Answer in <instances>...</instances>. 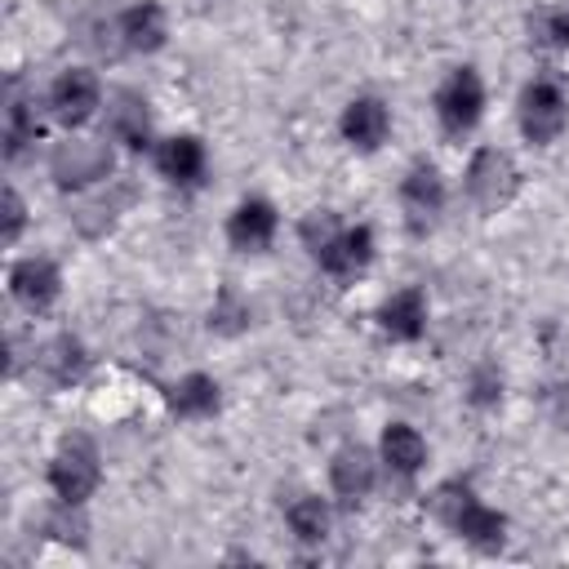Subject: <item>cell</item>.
Listing matches in <instances>:
<instances>
[{
  "label": "cell",
  "instance_id": "7402d4cb",
  "mask_svg": "<svg viewBox=\"0 0 569 569\" xmlns=\"http://www.w3.org/2000/svg\"><path fill=\"white\" fill-rule=\"evenodd\" d=\"M40 102H31V98H13L9 102V129H4V151L9 156H18L27 142H36L40 138V111H36Z\"/></svg>",
  "mask_w": 569,
  "mask_h": 569
},
{
  "label": "cell",
  "instance_id": "4fadbf2b",
  "mask_svg": "<svg viewBox=\"0 0 569 569\" xmlns=\"http://www.w3.org/2000/svg\"><path fill=\"white\" fill-rule=\"evenodd\" d=\"M329 485H333V493L347 498V502H360L365 493H373V485H378V462H373V453H369L365 445H342V449L333 453V462H329Z\"/></svg>",
  "mask_w": 569,
  "mask_h": 569
},
{
  "label": "cell",
  "instance_id": "7c38bea8",
  "mask_svg": "<svg viewBox=\"0 0 569 569\" xmlns=\"http://www.w3.org/2000/svg\"><path fill=\"white\" fill-rule=\"evenodd\" d=\"M316 262H320V271H329V276H338V280H351V276H360L369 262H373V231L360 222V227H342L320 253H316Z\"/></svg>",
  "mask_w": 569,
  "mask_h": 569
},
{
  "label": "cell",
  "instance_id": "2e32d148",
  "mask_svg": "<svg viewBox=\"0 0 569 569\" xmlns=\"http://www.w3.org/2000/svg\"><path fill=\"white\" fill-rule=\"evenodd\" d=\"M84 365H89V356H84L80 338H71V333H58V338H49V342L36 351V373H40L49 387H71V382L84 373Z\"/></svg>",
  "mask_w": 569,
  "mask_h": 569
},
{
  "label": "cell",
  "instance_id": "ac0fdd59",
  "mask_svg": "<svg viewBox=\"0 0 569 569\" xmlns=\"http://www.w3.org/2000/svg\"><path fill=\"white\" fill-rule=\"evenodd\" d=\"M120 36H124V49H133V53H156V49L164 44V36H169L160 0H138L133 9H124V13H120Z\"/></svg>",
  "mask_w": 569,
  "mask_h": 569
},
{
  "label": "cell",
  "instance_id": "9c48e42d",
  "mask_svg": "<svg viewBox=\"0 0 569 569\" xmlns=\"http://www.w3.org/2000/svg\"><path fill=\"white\" fill-rule=\"evenodd\" d=\"M400 204H405L413 231L431 227V218L445 209V178H440V169L427 164V160H418V164L405 173V182H400Z\"/></svg>",
  "mask_w": 569,
  "mask_h": 569
},
{
  "label": "cell",
  "instance_id": "d4e9b609",
  "mask_svg": "<svg viewBox=\"0 0 569 569\" xmlns=\"http://www.w3.org/2000/svg\"><path fill=\"white\" fill-rule=\"evenodd\" d=\"M22 218H27V209H22V196L13 191V187H4V244H13L18 240V231H22Z\"/></svg>",
  "mask_w": 569,
  "mask_h": 569
},
{
  "label": "cell",
  "instance_id": "5b68a950",
  "mask_svg": "<svg viewBox=\"0 0 569 569\" xmlns=\"http://www.w3.org/2000/svg\"><path fill=\"white\" fill-rule=\"evenodd\" d=\"M436 116H440V129L462 138L480 124L485 116V84L476 76V67H453L449 80L436 89Z\"/></svg>",
  "mask_w": 569,
  "mask_h": 569
},
{
  "label": "cell",
  "instance_id": "8992f818",
  "mask_svg": "<svg viewBox=\"0 0 569 569\" xmlns=\"http://www.w3.org/2000/svg\"><path fill=\"white\" fill-rule=\"evenodd\" d=\"M49 173L62 191L71 187H93L111 173V147L102 138H67L53 147V160H49Z\"/></svg>",
  "mask_w": 569,
  "mask_h": 569
},
{
  "label": "cell",
  "instance_id": "5bb4252c",
  "mask_svg": "<svg viewBox=\"0 0 569 569\" xmlns=\"http://www.w3.org/2000/svg\"><path fill=\"white\" fill-rule=\"evenodd\" d=\"M378 329L396 342H418L422 329H427V298L422 289H396L382 307H378Z\"/></svg>",
  "mask_w": 569,
  "mask_h": 569
},
{
  "label": "cell",
  "instance_id": "3957f363",
  "mask_svg": "<svg viewBox=\"0 0 569 569\" xmlns=\"http://www.w3.org/2000/svg\"><path fill=\"white\" fill-rule=\"evenodd\" d=\"M520 191V169L507 151L498 147H480L467 164V196L476 200L480 213H498L511 204V196Z\"/></svg>",
  "mask_w": 569,
  "mask_h": 569
},
{
  "label": "cell",
  "instance_id": "cb8c5ba5",
  "mask_svg": "<svg viewBox=\"0 0 569 569\" xmlns=\"http://www.w3.org/2000/svg\"><path fill=\"white\" fill-rule=\"evenodd\" d=\"M338 231H342V222H338V213H333V209H311V213L298 222V236H302V244L311 249V258H316V253H320Z\"/></svg>",
  "mask_w": 569,
  "mask_h": 569
},
{
  "label": "cell",
  "instance_id": "52a82bcc",
  "mask_svg": "<svg viewBox=\"0 0 569 569\" xmlns=\"http://www.w3.org/2000/svg\"><path fill=\"white\" fill-rule=\"evenodd\" d=\"M58 289H62V276H58V267L49 258H18L9 267V293L31 316L49 311L58 302Z\"/></svg>",
  "mask_w": 569,
  "mask_h": 569
},
{
  "label": "cell",
  "instance_id": "e0dca14e",
  "mask_svg": "<svg viewBox=\"0 0 569 569\" xmlns=\"http://www.w3.org/2000/svg\"><path fill=\"white\" fill-rule=\"evenodd\" d=\"M378 458L396 471V476H418L427 462V440L409 427V422H387L382 440H378Z\"/></svg>",
  "mask_w": 569,
  "mask_h": 569
},
{
  "label": "cell",
  "instance_id": "6da1fadb",
  "mask_svg": "<svg viewBox=\"0 0 569 569\" xmlns=\"http://www.w3.org/2000/svg\"><path fill=\"white\" fill-rule=\"evenodd\" d=\"M431 511L462 538L471 542L476 551H498L507 542V516L485 507L467 480H445L436 493H431Z\"/></svg>",
  "mask_w": 569,
  "mask_h": 569
},
{
  "label": "cell",
  "instance_id": "9a60e30c",
  "mask_svg": "<svg viewBox=\"0 0 569 569\" xmlns=\"http://www.w3.org/2000/svg\"><path fill=\"white\" fill-rule=\"evenodd\" d=\"M156 169L178 182V187H196L204 178V142L196 133H173L156 147Z\"/></svg>",
  "mask_w": 569,
  "mask_h": 569
},
{
  "label": "cell",
  "instance_id": "8fae6325",
  "mask_svg": "<svg viewBox=\"0 0 569 569\" xmlns=\"http://www.w3.org/2000/svg\"><path fill=\"white\" fill-rule=\"evenodd\" d=\"M342 138L356 147V151H378L391 133V111L382 98H351L342 107V120H338Z\"/></svg>",
  "mask_w": 569,
  "mask_h": 569
},
{
  "label": "cell",
  "instance_id": "ba28073f",
  "mask_svg": "<svg viewBox=\"0 0 569 569\" xmlns=\"http://www.w3.org/2000/svg\"><path fill=\"white\" fill-rule=\"evenodd\" d=\"M49 111H53L58 124L80 129L98 111V80H93V71H84V67L62 71L53 80V89H49Z\"/></svg>",
  "mask_w": 569,
  "mask_h": 569
},
{
  "label": "cell",
  "instance_id": "ffe728a7",
  "mask_svg": "<svg viewBox=\"0 0 569 569\" xmlns=\"http://www.w3.org/2000/svg\"><path fill=\"white\" fill-rule=\"evenodd\" d=\"M169 409L178 418H209L218 409V382L209 373H187L169 387Z\"/></svg>",
  "mask_w": 569,
  "mask_h": 569
},
{
  "label": "cell",
  "instance_id": "484cf974",
  "mask_svg": "<svg viewBox=\"0 0 569 569\" xmlns=\"http://www.w3.org/2000/svg\"><path fill=\"white\" fill-rule=\"evenodd\" d=\"M498 391H502V382H498L489 369H480V373H476V382H471V400H476V405H493V400H498Z\"/></svg>",
  "mask_w": 569,
  "mask_h": 569
},
{
  "label": "cell",
  "instance_id": "7a4b0ae2",
  "mask_svg": "<svg viewBox=\"0 0 569 569\" xmlns=\"http://www.w3.org/2000/svg\"><path fill=\"white\" fill-rule=\"evenodd\" d=\"M102 480V467H98V449L84 440V436H67L58 445V453L49 458V489L58 493L62 507H80Z\"/></svg>",
  "mask_w": 569,
  "mask_h": 569
},
{
  "label": "cell",
  "instance_id": "44dd1931",
  "mask_svg": "<svg viewBox=\"0 0 569 569\" xmlns=\"http://www.w3.org/2000/svg\"><path fill=\"white\" fill-rule=\"evenodd\" d=\"M284 520H289V533H293L298 542H307V547L325 542V538H329V525H333L329 502H325V498H311V493L298 498V502H289Z\"/></svg>",
  "mask_w": 569,
  "mask_h": 569
},
{
  "label": "cell",
  "instance_id": "30bf717a",
  "mask_svg": "<svg viewBox=\"0 0 569 569\" xmlns=\"http://www.w3.org/2000/svg\"><path fill=\"white\" fill-rule=\"evenodd\" d=\"M276 227H280L276 204L249 196V200H240V204L231 209V218H227V240H231L240 253H262V249L276 240Z\"/></svg>",
  "mask_w": 569,
  "mask_h": 569
},
{
  "label": "cell",
  "instance_id": "d6986e66",
  "mask_svg": "<svg viewBox=\"0 0 569 569\" xmlns=\"http://www.w3.org/2000/svg\"><path fill=\"white\" fill-rule=\"evenodd\" d=\"M111 133H116L124 147H133V151L151 147V111H147V102H142L138 93L120 89V93L111 98Z\"/></svg>",
  "mask_w": 569,
  "mask_h": 569
},
{
  "label": "cell",
  "instance_id": "603a6c76",
  "mask_svg": "<svg viewBox=\"0 0 569 569\" xmlns=\"http://www.w3.org/2000/svg\"><path fill=\"white\" fill-rule=\"evenodd\" d=\"M529 40L542 49H569V9H533Z\"/></svg>",
  "mask_w": 569,
  "mask_h": 569
},
{
  "label": "cell",
  "instance_id": "277c9868",
  "mask_svg": "<svg viewBox=\"0 0 569 569\" xmlns=\"http://www.w3.org/2000/svg\"><path fill=\"white\" fill-rule=\"evenodd\" d=\"M516 120H520V133L538 147L556 142L565 133V120H569V102L560 93V84L551 76H538L520 89V107H516Z\"/></svg>",
  "mask_w": 569,
  "mask_h": 569
}]
</instances>
